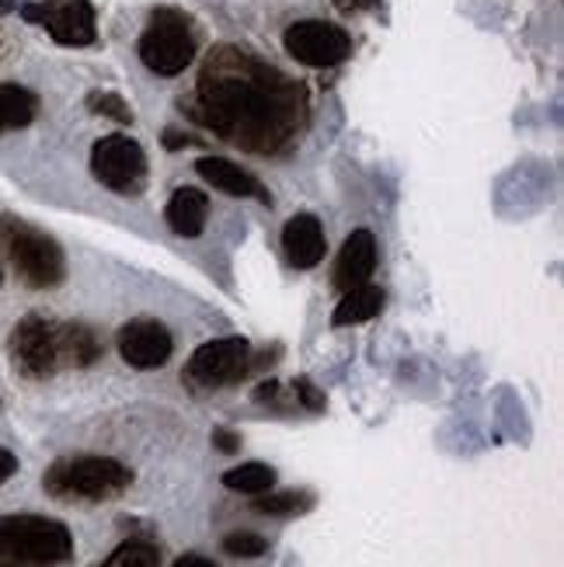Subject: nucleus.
<instances>
[{"instance_id": "nucleus-1", "label": "nucleus", "mask_w": 564, "mask_h": 567, "mask_svg": "<svg viewBox=\"0 0 564 567\" xmlns=\"http://www.w3.org/2000/svg\"><path fill=\"white\" fill-rule=\"evenodd\" d=\"M182 112L240 151L276 157L300 140L310 97L300 81L262 63L248 49L216 45L199 70L195 94L182 97Z\"/></svg>"}, {"instance_id": "nucleus-2", "label": "nucleus", "mask_w": 564, "mask_h": 567, "mask_svg": "<svg viewBox=\"0 0 564 567\" xmlns=\"http://www.w3.org/2000/svg\"><path fill=\"white\" fill-rule=\"evenodd\" d=\"M42 487L57 502H112L133 487V471L112 456H63L45 471Z\"/></svg>"}, {"instance_id": "nucleus-3", "label": "nucleus", "mask_w": 564, "mask_h": 567, "mask_svg": "<svg viewBox=\"0 0 564 567\" xmlns=\"http://www.w3.org/2000/svg\"><path fill=\"white\" fill-rule=\"evenodd\" d=\"M0 244L18 279L29 289H57L66 279V258L57 237L32 227L21 216H0Z\"/></svg>"}, {"instance_id": "nucleus-4", "label": "nucleus", "mask_w": 564, "mask_h": 567, "mask_svg": "<svg viewBox=\"0 0 564 567\" xmlns=\"http://www.w3.org/2000/svg\"><path fill=\"white\" fill-rule=\"evenodd\" d=\"M0 560L66 564L73 560V533L49 515H0Z\"/></svg>"}, {"instance_id": "nucleus-5", "label": "nucleus", "mask_w": 564, "mask_h": 567, "mask_svg": "<svg viewBox=\"0 0 564 567\" xmlns=\"http://www.w3.org/2000/svg\"><path fill=\"white\" fill-rule=\"evenodd\" d=\"M252 373H255V352L248 338L230 334L199 344L182 369V383L195 393H213L244 383Z\"/></svg>"}, {"instance_id": "nucleus-6", "label": "nucleus", "mask_w": 564, "mask_h": 567, "mask_svg": "<svg viewBox=\"0 0 564 567\" xmlns=\"http://www.w3.org/2000/svg\"><path fill=\"white\" fill-rule=\"evenodd\" d=\"M11 365L24 380H49L66 369L63 355V324L45 313L21 317L8 338Z\"/></svg>"}, {"instance_id": "nucleus-7", "label": "nucleus", "mask_w": 564, "mask_h": 567, "mask_svg": "<svg viewBox=\"0 0 564 567\" xmlns=\"http://www.w3.org/2000/svg\"><path fill=\"white\" fill-rule=\"evenodd\" d=\"M140 60L157 78H178L195 60L192 21L178 8H157L146 32L140 35Z\"/></svg>"}, {"instance_id": "nucleus-8", "label": "nucleus", "mask_w": 564, "mask_h": 567, "mask_svg": "<svg viewBox=\"0 0 564 567\" xmlns=\"http://www.w3.org/2000/svg\"><path fill=\"white\" fill-rule=\"evenodd\" d=\"M91 175L115 195H140L146 188V154L133 136H102L91 146Z\"/></svg>"}, {"instance_id": "nucleus-9", "label": "nucleus", "mask_w": 564, "mask_h": 567, "mask_svg": "<svg viewBox=\"0 0 564 567\" xmlns=\"http://www.w3.org/2000/svg\"><path fill=\"white\" fill-rule=\"evenodd\" d=\"M283 45L293 60L304 63V66H314V70L338 66L352 56V35L341 29V24L317 21V18L289 24L286 35H283Z\"/></svg>"}, {"instance_id": "nucleus-10", "label": "nucleus", "mask_w": 564, "mask_h": 567, "mask_svg": "<svg viewBox=\"0 0 564 567\" xmlns=\"http://www.w3.org/2000/svg\"><path fill=\"white\" fill-rule=\"evenodd\" d=\"M21 18L29 24H39L53 42L60 45H94L98 39V18L91 0H39V4H21Z\"/></svg>"}, {"instance_id": "nucleus-11", "label": "nucleus", "mask_w": 564, "mask_h": 567, "mask_svg": "<svg viewBox=\"0 0 564 567\" xmlns=\"http://www.w3.org/2000/svg\"><path fill=\"white\" fill-rule=\"evenodd\" d=\"M115 344H119L122 362L133 369H161L167 365L171 352H175V338H171V331L154 317L126 320L115 334Z\"/></svg>"}, {"instance_id": "nucleus-12", "label": "nucleus", "mask_w": 564, "mask_h": 567, "mask_svg": "<svg viewBox=\"0 0 564 567\" xmlns=\"http://www.w3.org/2000/svg\"><path fill=\"white\" fill-rule=\"evenodd\" d=\"M283 255L293 268H317L328 255V237H325V227L321 219L314 213H297L293 219H286L283 227Z\"/></svg>"}, {"instance_id": "nucleus-13", "label": "nucleus", "mask_w": 564, "mask_h": 567, "mask_svg": "<svg viewBox=\"0 0 564 567\" xmlns=\"http://www.w3.org/2000/svg\"><path fill=\"white\" fill-rule=\"evenodd\" d=\"M377 272V237L370 230H352L346 237V244H341L338 251V261H335V289L346 292L352 286H362L370 282Z\"/></svg>"}, {"instance_id": "nucleus-14", "label": "nucleus", "mask_w": 564, "mask_h": 567, "mask_svg": "<svg viewBox=\"0 0 564 567\" xmlns=\"http://www.w3.org/2000/svg\"><path fill=\"white\" fill-rule=\"evenodd\" d=\"M195 171H199V178L206 185H213L216 192L234 195V199H258L265 206H273V195L265 192V185L252 175V171H244L240 164H234L227 157H203V161H195Z\"/></svg>"}, {"instance_id": "nucleus-15", "label": "nucleus", "mask_w": 564, "mask_h": 567, "mask_svg": "<svg viewBox=\"0 0 564 567\" xmlns=\"http://www.w3.org/2000/svg\"><path fill=\"white\" fill-rule=\"evenodd\" d=\"M164 219L178 237H199L209 219V195L188 185L175 188V195H171V203L164 209Z\"/></svg>"}, {"instance_id": "nucleus-16", "label": "nucleus", "mask_w": 564, "mask_h": 567, "mask_svg": "<svg viewBox=\"0 0 564 567\" xmlns=\"http://www.w3.org/2000/svg\"><path fill=\"white\" fill-rule=\"evenodd\" d=\"M383 310V289L373 282H362L341 292V303L331 313V324L335 328H352L362 324V320H373Z\"/></svg>"}, {"instance_id": "nucleus-17", "label": "nucleus", "mask_w": 564, "mask_h": 567, "mask_svg": "<svg viewBox=\"0 0 564 567\" xmlns=\"http://www.w3.org/2000/svg\"><path fill=\"white\" fill-rule=\"evenodd\" d=\"M39 115V94L21 84H0V133L32 126Z\"/></svg>"}, {"instance_id": "nucleus-18", "label": "nucleus", "mask_w": 564, "mask_h": 567, "mask_svg": "<svg viewBox=\"0 0 564 567\" xmlns=\"http://www.w3.org/2000/svg\"><path fill=\"white\" fill-rule=\"evenodd\" d=\"M63 355L66 369H88L105 355V341L88 324H63Z\"/></svg>"}, {"instance_id": "nucleus-19", "label": "nucleus", "mask_w": 564, "mask_h": 567, "mask_svg": "<svg viewBox=\"0 0 564 567\" xmlns=\"http://www.w3.org/2000/svg\"><path fill=\"white\" fill-rule=\"evenodd\" d=\"M252 508L258 515H276V519H293V515H304L314 508V495L310 491H262V495H252Z\"/></svg>"}, {"instance_id": "nucleus-20", "label": "nucleus", "mask_w": 564, "mask_h": 567, "mask_svg": "<svg viewBox=\"0 0 564 567\" xmlns=\"http://www.w3.org/2000/svg\"><path fill=\"white\" fill-rule=\"evenodd\" d=\"M224 487L237 495H262V491L276 487V471L268 463H240L224 474Z\"/></svg>"}, {"instance_id": "nucleus-21", "label": "nucleus", "mask_w": 564, "mask_h": 567, "mask_svg": "<svg viewBox=\"0 0 564 567\" xmlns=\"http://www.w3.org/2000/svg\"><path fill=\"white\" fill-rule=\"evenodd\" d=\"M161 564V550L151 539H126V544H119L109 557H105V567H157Z\"/></svg>"}, {"instance_id": "nucleus-22", "label": "nucleus", "mask_w": 564, "mask_h": 567, "mask_svg": "<svg viewBox=\"0 0 564 567\" xmlns=\"http://www.w3.org/2000/svg\"><path fill=\"white\" fill-rule=\"evenodd\" d=\"M88 109L94 115H105V118L119 122V126H133V109H130L126 97H119L115 91H91Z\"/></svg>"}, {"instance_id": "nucleus-23", "label": "nucleus", "mask_w": 564, "mask_h": 567, "mask_svg": "<svg viewBox=\"0 0 564 567\" xmlns=\"http://www.w3.org/2000/svg\"><path fill=\"white\" fill-rule=\"evenodd\" d=\"M219 550H224L227 557H234V560H255V557L268 554V539L258 536V533H230V536H224Z\"/></svg>"}, {"instance_id": "nucleus-24", "label": "nucleus", "mask_w": 564, "mask_h": 567, "mask_svg": "<svg viewBox=\"0 0 564 567\" xmlns=\"http://www.w3.org/2000/svg\"><path fill=\"white\" fill-rule=\"evenodd\" d=\"M289 390H293V398H297V404L307 408V411H314V414H321V411L328 408V398H325V393L317 390L307 377H297Z\"/></svg>"}, {"instance_id": "nucleus-25", "label": "nucleus", "mask_w": 564, "mask_h": 567, "mask_svg": "<svg viewBox=\"0 0 564 567\" xmlns=\"http://www.w3.org/2000/svg\"><path fill=\"white\" fill-rule=\"evenodd\" d=\"M283 383L279 380H265V383H258L255 386V393H252V398H255V404H265V408H276V411H289L293 404L289 401H283Z\"/></svg>"}, {"instance_id": "nucleus-26", "label": "nucleus", "mask_w": 564, "mask_h": 567, "mask_svg": "<svg viewBox=\"0 0 564 567\" xmlns=\"http://www.w3.org/2000/svg\"><path fill=\"white\" fill-rule=\"evenodd\" d=\"M213 446L219 453H237L240 450V435L234 429H213Z\"/></svg>"}, {"instance_id": "nucleus-27", "label": "nucleus", "mask_w": 564, "mask_h": 567, "mask_svg": "<svg viewBox=\"0 0 564 567\" xmlns=\"http://www.w3.org/2000/svg\"><path fill=\"white\" fill-rule=\"evenodd\" d=\"M335 8L341 14H359V11H373L380 8V0H335Z\"/></svg>"}, {"instance_id": "nucleus-28", "label": "nucleus", "mask_w": 564, "mask_h": 567, "mask_svg": "<svg viewBox=\"0 0 564 567\" xmlns=\"http://www.w3.org/2000/svg\"><path fill=\"white\" fill-rule=\"evenodd\" d=\"M18 474V456L11 450H0V484H8Z\"/></svg>"}, {"instance_id": "nucleus-29", "label": "nucleus", "mask_w": 564, "mask_h": 567, "mask_svg": "<svg viewBox=\"0 0 564 567\" xmlns=\"http://www.w3.org/2000/svg\"><path fill=\"white\" fill-rule=\"evenodd\" d=\"M192 143H199V140H195V136H182L175 130L164 133V146H167V151H178V146H192Z\"/></svg>"}, {"instance_id": "nucleus-30", "label": "nucleus", "mask_w": 564, "mask_h": 567, "mask_svg": "<svg viewBox=\"0 0 564 567\" xmlns=\"http://www.w3.org/2000/svg\"><path fill=\"white\" fill-rule=\"evenodd\" d=\"M175 567H216V564L209 557H199V554H185L175 560Z\"/></svg>"}, {"instance_id": "nucleus-31", "label": "nucleus", "mask_w": 564, "mask_h": 567, "mask_svg": "<svg viewBox=\"0 0 564 567\" xmlns=\"http://www.w3.org/2000/svg\"><path fill=\"white\" fill-rule=\"evenodd\" d=\"M18 4H14V0H0V14H11Z\"/></svg>"}, {"instance_id": "nucleus-32", "label": "nucleus", "mask_w": 564, "mask_h": 567, "mask_svg": "<svg viewBox=\"0 0 564 567\" xmlns=\"http://www.w3.org/2000/svg\"><path fill=\"white\" fill-rule=\"evenodd\" d=\"M0 286H4V268H0Z\"/></svg>"}]
</instances>
